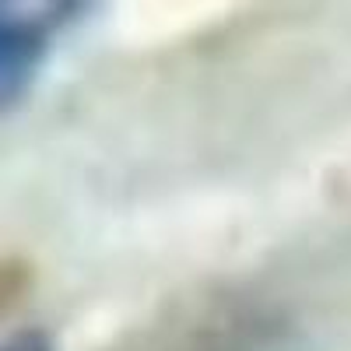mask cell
<instances>
[{"instance_id":"7a4b0ae2","label":"cell","mask_w":351,"mask_h":351,"mask_svg":"<svg viewBox=\"0 0 351 351\" xmlns=\"http://www.w3.org/2000/svg\"><path fill=\"white\" fill-rule=\"evenodd\" d=\"M28 288V271L18 260H0V316H4Z\"/></svg>"},{"instance_id":"3957f363","label":"cell","mask_w":351,"mask_h":351,"mask_svg":"<svg viewBox=\"0 0 351 351\" xmlns=\"http://www.w3.org/2000/svg\"><path fill=\"white\" fill-rule=\"evenodd\" d=\"M0 351H56V344L43 330H21V334H11L8 341H0Z\"/></svg>"},{"instance_id":"6da1fadb","label":"cell","mask_w":351,"mask_h":351,"mask_svg":"<svg viewBox=\"0 0 351 351\" xmlns=\"http://www.w3.org/2000/svg\"><path fill=\"white\" fill-rule=\"evenodd\" d=\"M81 11V4H0V116L32 92L53 36Z\"/></svg>"}]
</instances>
